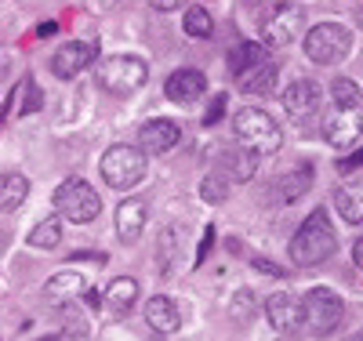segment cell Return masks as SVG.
Instances as JSON below:
<instances>
[{"label":"cell","mask_w":363,"mask_h":341,"mask_svg":"<svg viewBox=\"0 0 363 341\" xmlns=\"http://www.w3.org/2000/svg\"><path fill=\"white\" fill-rule=\"evenodd\" d=\"M335 251H338V233L327 225V214H323V211L309 214L306 225L291 236V247H287V255H291V262H294L298 269L323 265Z\"/></svg>","instance_id":"cell-1"},{"label":"cell","mask_w":363,"mask_h":341,"mask_svg":"<svg viewBox=\"0 0 363 341\" xmlns=\"http://www.w3.org/2000/svg\"><path fill=\"white\" fill-rule=\"evenodd\" d=\"M99 87L109 91V95H135V91L149 80V66L135 55H113L106 62H99V73H95Z\"/></svg>","instance_id":"cell-2"},{"label":"cell","mask_w":363,"mask_h":341,"mask_svg":"<svg viewBox=\"0 0 363 341\" xmlns=\"http://www.w3.org/2000/svg\"><path fill=\"white\" fill-rule=\"evenodd\" d=\"M233 131H236L240 145H247L255 152H277L280 142H284L280 123L272 120L265 109H240L233 116Z\"/></svg>","instance_id":"cell-3"},{"label":"cell","mask_w":363,"mask_h":341,"mask_svg":"<svg viewBox=\"0 0 363 341\" xmlns=\"http://www.w3.org/2000/svg\"><path fill=\"white\" fill-rule=\"evenodd\" d=\"M55 211L62 214L66 222H73V225H87V222L99 218L102 200L84 178H66L55 189Z\"/></svg>","instance_id":"cell-4"},{"label":"cell","mask_w":363,"mask_h":341,"mask_svg":"<svg viewBox=\"0 0 363 341\" xmlns=\"http://www.w3.org/2000/svg\"><path fill=\"white\" fill-rule=\"evenodd\" d=\"M102 178L109 189H131L145 178V152L138 145H109L102 152Z\"/></svg>","instance_id":"cell-5"},{"label":"cell","mask_w":363,"mask_h":341,"mask_svg":"<svg viewBox=\"0 0 363 341\" xmlns=\"http://www.w3.org/2000/svg\"><path fill=\"white\" fill-rule=\"evenodd\" d=\"M352 51V33L338 22H320L306 33V58L316 66H335Z\"/></svg>","instance_id":"cell-6"},{"label":"cell","mask_w":363,"mask_h":341,"mask_svg":"<svg viewBox=\"0 0 363 341\" xmlns=\"http://www.w3.org/2000/svg\"><path fill=\"white\" fill-rule=\"evenodd\" d=\"M301 313H306V327L316 337H327V334L338 330V323L345 316V305L330 287H313L306 298H301Z\"/></svg>","instance_id":"cell-7"},{"label":"cell","mask_w":363,"mask_h":341,"mask_svg":"<svg viewBox=\"0 0 363 341\" xmlns=\"http://www.w3.org/2000/svg\"><path fill=\"white\" fill-rule=\"evenodd\" d=\"M301 26H306V8L301 4H280L262 22V40H265V47H287L301 33Z\"/></svg>","instance_id":"cell-8"},{"label":"cell","mask_w":363,"mask_h":341,"mask_svg":"<svg viewBox=\"0 0 363 341\" xmlns=\"http://www.w3.org/2000/svg\"><path fill=\"white\" fill-rule=\"evenodd\" d=\"M95 58H99V44H95V40H69V44H62V47L51 55V73H55L58 80H73V77H80Z\"/></svg>","instance_id":"cell-9"},{"label":"cell","mask_w":363,"mask_h":341,"mask_svg":"<svg viewBox=\"0 0 363 341\" xmlns=\"http://www.w3.org/2000/svg\"><path fill=\"white\" fill-rule=\"evenodd\" d=\"M323 138L335 149H352L363 138V113L359 109H335V113H327Z\"/></svg>","instance_id":"cell-10"},{"label":"cell","mask_w":363,"mask_h":341,"mask_svg":"<svg viewBox=\"0 0 363 341\" xmlns=\"http://www.w3.org/2000/svg\"><path fill=\"white\" fill-rule=\"evenodd\" d=\"M265 316H269L272 330H280V334H294L301 323H306L301 301H298L291 291H277V294H269V301H265Z\"/></svg>","instance_id":"cell-11"},{"label":"cell","mask_w":363,"mask_h":341,"mask_svg":"<svg viewBox=\"0 0 363 341\" xmlns=\"http://www.w3.org/2000/svg\"><path fill=\"white\" fill-rule=\"evenodd\" d=\"M182 138V128L174 120H145L138 128V149L142 152H153V157H164L171 152Z\"/></svg>","instance_id":"cell-12"},{"label":"cell","mask_w":363,"mask_h":341,"mask_svg":"<svg viewBox=\"0 0 363 341\" xmlns=\"http://www.w3.org/2000/svg\"><path fill=\"white\" fill-rule=\"evenodd\" d=\"M145 218H149L145 200H138V196L120 200V207H116V236H120V243H138V236L145 233Z\"/></svg>","instance_id":"cell-13"},{"label":"cell","mask_w":363,"mask_h":341,"mask_svg":"<svg viewBox=\"0 0 363 341\" xmlns=\"http://www.w3.org/2000/svg\"><path fill=\"white\" fill-rule=\"evenodd\" d=\"M320 99H323V91H320L316 80H294V84L284 91V109L301 120V116H309V113L320 109Z\"/></svg>","instance_id":"cell-14"},{"label":"cell","mask_w":363,"mask_h":341,"mask_svg":"<svg viewBox=\"0 0 363 341\" xmlns=\"http://www.w3.org/2000/svg\"><path fill=\"white\" fill-rule=\"evenodd\" d=\"M145 323L153 327L157 334H174L182 327V313H178V301L167 298V294H157V298H149L145 301Z\"/></svg>","instance_id":"cell-15"},{"label":"cell","mask_w":363,"mask_h":341,"mask_svg":"<svg viewBox=\"0 0 363 341\" xmlns=\"http://www.w3.org/2000/svg\"><path fill=\"white\" fill-rule=\"evenodd\" d=\"M203 87H207V80L200 69H174L164 84V95L171 102H196L203 95Z\"/></svg>","instance_id":"cell-16"},{"label":"cell","mask_w":363,"mask_h":341,"mask_svg":"<svg viewBox=\"0 0 363 341\" xmlns=\"http://www.w3.org/2000/svg\"><path fill=\"white\" fill-rule=\"evenodd\" d=\"M309 185H313V167L309 164H301L287 174H280L277 181H272V196L284 200V203H294L298 196H306L309 193Z\"/></svg>","instance_id":"cell-17"},{"label":"cell","mask_w":363,"mask_h":341,"mask_svg":"<svg viewBox=\"0 0 363 341\" xmlns=\"http://www.w3.org/2000/svg\"><path fill=\"white\" fill-rule=\"evenodd\" d=\"M102 301H106V308H109L113 316H124V313H131L135 301H138V280H131V276H116V280L106 287Z\"/></svg>","instance_id":"cell-18"},{"label":"cell","mask_w":363,"mask_h":341,"mask_svg":"<svg viewBox=\"0 0 363 341\" xmlns=\"http://www.w3.org/2000/svg\"><path fill=\"white\" fill-rule=\"evenodd\" d=\"M255 171H258V152L247 149V145H236L222 157V174L229 181H251Z\"/></svg>","instance_id":"cell-19"},{"label":"cell","mask_w":363,"mask_h":341,"mask_svg":"<svg viewBox=\"0 0 363 341\" xmlns=\"http://www.w3.org/2000/svg\"><path fill=\"white\" fill-rule=\"evenodd\" d=\"M26 200H29V178L18 174V171H4V174H0V211L11 214Z\"/></svg>","instance_id":"cell-20"},{"label":"cell","mask_w":363,"mask_h":341,"mask_svg":"<svg viewBox=\"0 0 363 341\" xmlns=\"http://www.w3.org/2000/svg\"><path fill=\"white\" fill-rule=\"evenodd\" d=\"M84 291H87V280H84L80 272L66 269V272H55L51 280H48L44 298H51V301H73V298H80Z\"/></svg>","instance_id":"cell-21"},{"label":"cell","mask_w":363,"mask_h":341,"mask_svg":"<svg viewBox=\"0 0 363 341\" xmlns=\"http://www.w3.org/2000/svg\"><path fill=\"white\" fill-rule=\"evenodd\" d=\"M335 207L349 225H359L363 222V181H345L335 193Z\"/></svg>","instance_id":"cell-22"},{"label":"cell","mask_w":363,"mask_h":341,"mask_svg":"<svg viewBox=\"0 0 363 341\" xmlns=\"http://www.w3.org/2000/svg\"><path fill=\"white\" fill-rule=\"evenodd\" d=\"M262 62H269V58H265V47H262V44H240V47H236V51L229 55V73L244 80L247 73H255V69L262 66Z\"/></svg>","instance_id":"cell-23"},{"label":"cell","mask_w":363,"mask_h":341,"mask_svg":"<svg viewBox=\"0 0 363 341\" xmlns=\"http://www.w3.org/2000/svg\"><path fill=\"white\" fill-rule=\"evenodd\" d=\"M277 77H280V69H277V62H262V66L255 69V73H247L244 77V87L247 95H269L272 87H277Z\"/></svg>","instance_id":"cell-24"},{"label":"cell","mask_w":363,"mask_h":341,"mask_svg":"<svg viewBox=\"0 0 363 341\" xmlns=\"http://www.w3.org/2000/svg\"><path fill=\"white\" fill-rule=\"evenodd\" d=\"M58 243H62V225H58V218H44L29 229V247H37V251H55Z\"/></svg>","instance_id":"cell-25"},{"label":"cell","mask_w":363,"mask_h":341,"mask_svg":"<svg viewBox=\"0 0 363 341\" xmlns=\"http://www.w3.org/2000/svg\"><path fill=\"white\" fill-rule=\"evenodd\" d=\"M255 308H258V301H255V291H236L233 294V301H229V316H233V323L236 327H247L251 320H255Z\"/></svg>","instance_id":"cell-26"},{"label":"cell","mask_w":363,"mask_h":341,"mask_svg":"<svg viewBox=\"0 0 363 341\" xmlns=\"http://www.w3.org/2000/svg\"><path fill=\"white\" fill-rule=\"evenodd\" d=\"M186 33L189 37H196V40H207L211 33H215V18H211V11L207 8H189L186 11Z\"/></svg>","instance_id":"cell-27"},{"label":"cell","mask_w":363,"mask_h":341,"mask_svg":"<svg viewBox=\"0 0 363 341\" xmlns=\"http://www.w3.org/2000/svg\"><path fill=\"white\" fill-rule=\"evenodd\" d=\"M330 99H335L338 109H356L359 106V87L349 77H338L335 84H330Z\"/></svg>","instance_id":"cell-28"},{"label":"cell","mask_w":363,"mask_h":341,"mask_svg":"<svg viewBox=\"0 0 363 341\" xmlns=\"http://www.w3.org/2000/svg\"><path fill=\"white\" fill-rule=\"evenodd\" d=\"M200 196H203L207 203H222V200L229 196V178H225L222 171L207 174V178H203V185H200Z\"/></svg>","instance_id":"cell-29"},{"label":"cell","mask_w":363,"mask_h":341,"mask_svg":"<svg viewBox=\"0 0 363 341\" xmlns=\"http://www.w3.org/2000/svg\"><path fill=\"white\" fill-rule=\"evenodd\" d=\"M157 255H160V265H167V262H171V258L178 255V229H174V225H167V229L160 233Z\"/></svg>","instance_id":"cell-30"},{"label":"cell","mask_w":363,"mask_h":341,"mask_svg":"<svg viewBox=\"0 0 363 341\" xmlns=\"http://www.w3.org/2000/svg\"><path fill=\"white\" fill-rule=\"evenodd\" d=\"M359 164H363V149H356L349 160H342V164H338V171H342V174H349V171H356Z\"/></svg>","instance_id":"cell-31"},{"label":"cell","mask_w":363,"mask_h":341,"mask_svg":"<svg viewBox=\"0 0 363 341\" xmlns=\"http://www.w3.org/2000/svg\"><path fill=\"white\" fill-rule=\"evenodd\" d=\"M255 269H262V272H269V276H284L280 265H272V262H265V258H255Z\"/></svg>","instance_id":"cell-32"},{"label":"cell","mask_w":363,"mask_h":341,"mask_svg":"<svg viewBox=\"0 0 363 341\" xmlns=\"http://www.w3.org/2000/svg\"><path fill=\"white\" fill-rule=\"evenodd\" d=\"M149 4H153L157 11H174V8L186 4V0H149Z\"/></svg>","instance_id":"cell-33"},{"label":"cell","mask_w":363,"mask_h":341,"mask_svg":"<svg viewBox=\"0 0 363 341\" xmlns=\"http://www.w3.org/2000/svg\"><path fill=\"white\" fill-rule=\"evenodd\" d=\"M11 73V51L8 47H0V80H4Z\"/></svg>","instance_id":"cell-34"},{"label":"cell","mask_w":363,"mask_h":341,"mask_svg":"<svg viewBox=\"0 0 363 341\" xmlns=\"http://www.w3.org/2000/svg\"><path fill=\"white\" fill-rule=\"evenodd\" d=\"M222 109H225V95H218V99H215V106H211V113H207V123H215Z\"/></svg>","instance_id":"cell-35"},{"label":"cell","mask_w":363,"mask_h":341,"mask_svg":"<svg viewBox=\"0 0 363 341\" xmlns=\"http://www.w3.org/2000/svg\"><path fill=\"white\" fill-rule=\"evenodd\" d=\"M352 262H356V269H363V236L352 243Z\"/></svg>","instance_id":"cell-36"},{"label":"cell","mask_w":363,"mask_h":341,"mask_svg":"<svg viewBox=\"0 0 363 341\" xmlns=\"http://www.w3.org/2000/svg\"><path fill=\"white\" fill-rule=\"evenodd\" d=\"M349 341H363V337H359V334H356V337H349Z\"/></svg>","instance_id":"cell-37"}]
</instances>
